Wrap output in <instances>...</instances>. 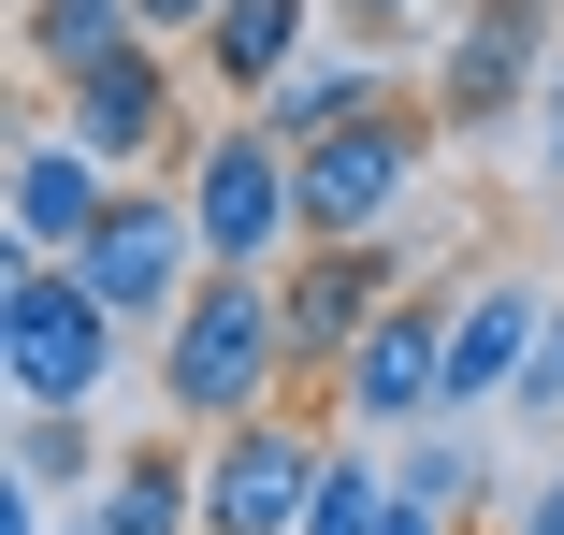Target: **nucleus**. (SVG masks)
<instances>
[{
  "instance_id": "obj_1",
  "label": "nucleus",
  "mask_w": 564,
  "mask_h": 535,
  "mask_svg": "<svg viewBox=\"0 0 564 535\" xmlns=\"http://www.w3.org/2000/svg\"><path fill=\"white\" fill-rule=\"evenodd\" d=\"M275 391H290V304H275V275L203 261V290L160 318V405L188 419V435H232V419H261Z\"/></svg>"
},
{
  "instance_id": "obj_2",
  "label": "nucleus",
  "mask_w": 564,
  "mask_h": 535,
  "mask_svg": "<svg viewBox=\"0 0 564 535\" xmlns=\"http://www.w3.org/2000/svg\"><path fill=\"white\" fill-rule=\"evenodd\" d=\"M117 348H131V318L73 261L15 247V275H0V376H15V405H101L117 391Z\"/></svg>"
},
{
  "instance_id": "obj_3",
  "label": "nucleus",
  "mask_w": 564,
  "mask_h": 535,
  "mask_svg": "<svg viewBox=\"0 0 564 535\" xmlns=\"http://www.w3.org/2000/svg\"><path fill=\"white\" fill-rule=\"evenodd\" d=\"M434 131H448L434 101H377V117L290 145V174H304V247H377V232L405 218V188H420Z\"/></svg>"
},
{
  "instance_id": "obj_4",
  "label": "nucleus",
  "mask_w": 564,
  "mask_h": 535,
  "mask_svg": "<svg viewBox=\"0 0 564 535\" xmlns=\"http://www.w3.org/2000/svg\"><path fill=\"white\" fill-rule=\"evenodd\" d=\"M188 218H203V261H232V275H290V247H304V174H290V131L247 117L232 131H203V160H188Z\"/></svg>"
},
{
  "instance_id": "obj_5",
  "label": "nucleus",
  "mask_w": 564,
  "mask_h": 535,
  "mask_svg": "<svg viewBox=\"0 0 564 535\" xmlns=\"http://www.w3.org/2000/svg\"><path fill=\"white\" fill-rule=\"evenodd\" d=\"M318 463H333V435H318V419H290V405L203 435V535H304Z\"/></svg>"
},
{
  "instance_id": "obj_6",
  "label": "nucleus",
  "mask_w": 564,
  "mask_h": 535,
  "mask_svg": "<svg viewBox=\"0 0 564 535\" xmlns=\"http://www.w3.org/2000/svg\"><path fill=\"white\" fill-rule=\"evenodd\" d=\"M550 58H564L550 0H464V15H448V58H434V117H448V131H507V117H535Z\"/></svg>"
},
{
  "instance_id": "obj_7",
  "label": "nucleus",
  "mask_w": 564,
  "mask_h": 535,
  "mask_svg": "<svg viewBox=\"0 0 564 535\" xmlns=\"http://www.w3.org/2000/svg\"><path fill=\"white\" fill-rule=\"evenodd\" d=\"M73 275L117 304V318H174V304L203 290V218H188V188L160 203V188L117 174V203H101V232L73 247Z\"/></svg>"
},
{
  "instance_id": "obj_8",
  "label": "nucleus",
  "mask_w": 564,
  "mask_h": 535,
  "mask_svg": "<svg viewBox=\"0 0 564 535\" xmlns=\"http://www.w3.org/2000/svg\"><path fill=\"white\" fill-rule=\"evenodd\" d=\"M333 405H348L362 435H420L448 405V290H391L362 318V348L333 362Z\"/></svg>"
},
{
  "instance_id": "obj_9",
  "label": "nucleus",
  "mask_w": 564,
  "mask_h": 535,
  "mask_svg": "<svg viewBox=\"0 0 564 535\" xmlns=\"http://www.w3.org/2000/svg\"><path fill=\"white\" fill-rule=\"evenodd\" d=\"M58 131L101 174H145L174 145V58H160V30H131V44H101L87 73H58Z\"/></svg>"
},
{
  "instance_id": "obj_10",
  "label": "nucleus",
  "mask_w": 564,
  "mask_h": 535,
  "mask_svg": "<svg viewBox=\"0 0 564 535\" xmlns=\"http://www.w3.org/2000/svg\"><path fill=\"white\" fill-rule=\"evenodd\" d=\"M391 290H405L391 232H377V247H290V275H275V304H290V376L333 391V362L362 348V318H377Z\"/></svg>"
},
{
  "instance_id": "obj_11",
  "label": "nucleus",
  "mask_w": 564,
  "mask_h": 535,
  "mask_svg": "<svg viewBox=\"0 0 564 535\" xmlns=\"http://www.w3.org/2000/svg\"><path fill=\"white\" fill-rule=\"evenodd\" d=\"M535 334H550V290H535V275H478L464 304H448V405H434V419L507 405L521 362H535Z\"/></svg>"
},
{
  "instance_id": "obj_12",
  "label": "nucleus",
  "mask_w": 564,
  "mask_h": 535,
  "mask_svg": "<svg viewBox=\"0 0 564 535\" xmlns=\"http://www.w3.org/2000/svg\"><path fill=\"white\" fill-rule=\"evenodd\" d=\"M101 203H117V174H101L58 117H44V131H15V174H0V218H15V247L73 261V247L101 232Z\"/></svg>"
},
{
  "instance_id": "obj_13",
  "label": "nucleus",
  "mask_w": 564,
  "mask_h": 535,
  "mask_svg": "<svg viewBox=\"0 0 564 535\" xmlns=\"http://www.w3.org/2000/svg\"><path fill=\"white\" fill-rule=\"evenodd\" d=\"M377 101H391V73L362 58V44H304L275 87H261V117L290 131V145H318V131H348V117H377Z\"/></svg>"
},
{
  "instance_id": "obj_14",
  "label": "nucleus",
  "mask_w": 564,
  "mask_h": 535,
  "mask_svg": "<svg viewBox=\"0 0 564 535\" xmlns=\"http://www.w3.org/2000/svg\"><path fill=\"white\" fill-rule=\"evenodd\" d=\"M304 44H318V0H217V30H203V87L261 101Z\"/></svg>"
},
{
  "instance_id": "obj_15",
  "label": "nucleus",
  "mask_w": 564,
  "mask_h": 535,
  "mask_svg": "<svg viewBox=\"0 0 564 535\" xmlns=\"http://www.w3.org/2000/svg\"><path fill=\"white\" fill-rule=\"evenodd\" d=\"M101 521H117V535H203V449H117V463H101V492H87Z\"/></svg>"
},
{
  "instance_id": "obj_16",
  "label": "nucleus",
  "mask_w": 564,
  "mask_h": 535,
  "mask_svg": "<svg viewBox=\"0 0 564 535\" xmlns=\"http://www.w3.org/2000/svg\"><path fill=\"white\" fill-rule=\"evenodd\" d=\"M145 15H131V0H30V15H15V58L58 87V73H87L101 44H131Z\"/></svg>"
},
{
  "instance_id": "obj_17",
  "label": "nucleus",
  "mask_w": 564,
  "mask_h": 535,
  "mask_svg": "<svg viewBox=\"0 0 564 535\" xmlns=\"http://www.w3.org/2000/svg\"><path fill=\"white\" fill-rule=\"evenodd\" d=\"M0 463H30L44 492H101V435H87V405H15V435H0Z\"/></svg>"
},
{
  "instance_id": "obj_18",
  "label": "nucleus",
  "mask_w": 564,
  "mask_h": 535,
  "mask_svg": "<svg viewBox=\"0 0 564 535\" xmlns=\"http://www.w3.org/2000/svg\"><path fill=\"white\" fill-rule=\"evenodd\" d=\"M391 521V463L362 449V435H333V463H318V506H304V535H377Z\"/></svg>"
},
{
  "instance_id": "obj_19",
  "label": "nucleus",
  "mask_w": 564,
  "mask_h": 535,
  "mask_svg": "<svg viewBox=\"0 0 564 535\" xmlns=\"http://www.w3.org/2000/svg\"><path fill=\"white\" fill-rule=\"evenodd\" d=\"M507 405H521V419H564V304H550V334H535V362H521Z\"/></svg>"
},
{
  "instance_id": "obj_20",
  "label": "nucleus",
  "mask_w": 564,
  "mask_h": 535,
  "mask_svg": "<svg viewBox=\"0 0 564 535\" xmlns=\"http://www.w3.org/2000/svg\"><path fill=\"white\" fill-rule=\"evenodd\" d=\"M535 188L564 203V58H550V87H535Z\"/></svg>"
},
{
  "instance_id": "obj_21",
  "label": "nucleus",
  "mask_w": 564,
  "mask_h": 535,
  "mask_svg": "<svg viewBox=\"0 0 564 535\" xmlns=\"http://www.w3.org/2000/svg\"><path fill=\"white\" fill-rule=\"evenodd\" d=\"M377 535H464V506H434V492H405V478H391V521H377Z\"/></svg>"
},
{
  "instance_id": "obj_22",
  "label": "nucleus",
  "mask_w": 564,
  "mask_h": 535,
  "mask_svg": "<svg viewBox=\"0 0 564 535\" xmlns=\"http://www.w3.org/2000/svg\"><path fill=\"white\" fill-rule=\"evenodd\" d=\"M131 15H145L160 44H203V30H217V0H131Z\"/></svg>"
},
{
  "instance_id": "obj_23",
  "label": "nucleus",
  "mask_w": 564,
  "mask_h": 535,
  "mask_svg": "<svg viewBox=\"0 0 564 535\" xmlns=\"http://www.w3.org/2000/svg\"><path fill=\"white\" fill-rule=\"evenodd\" d=\"M507 535H564V478H535V492L507 506Z\"/></svg>"
},
{
  "instance_id": "obj_24",
  "label": "nucleus",
  "mask_w": 564,
  "mask_h": 535,
  "mask_svg": "<svg viewBox=\"0 0 564 535\" xmlns=\"http://www.w3.org/2000/svg\"><path fill=\"white\" fill-rule=\"evenodd\" d=\"M434 0H348V30H420Z\"/></svg>"
},
{
  "instance_id": "obj_25",
  "label": "nucleus",
  "mask_w": 564,
  "mask_h": 535,
  "mask_svg": "<svg viewBox=\"0 0 564 535\" xmlns=\"http://www.w3.org/2000/svg\"><path fill=\"white\" fill-rule=\"evenodd\" d=\"M73 535H117V521H101V506H87V521H73Z\"/></svg>"
}]
</instances>
